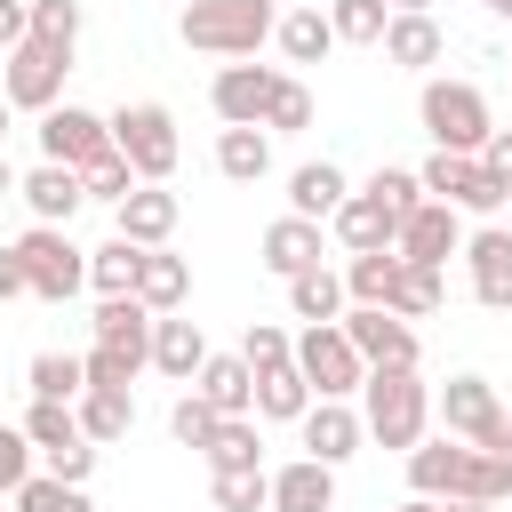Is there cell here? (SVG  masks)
I'll return each instance as SVG.
<instances>
[{"instance_id": "7c38bea8", "label": "cell", "mask_w": 512, "mask_h": 512, "mask_svg": "<svg viewBox=\"0 0 512 512\" xmlns=\"http://www.w3.org/2000/svg\"><path fill=\"white\" fill-rule=\"evenodd\" d=\"M400 264H448V256H464V208H448V200H416L408 216H400Z\"/></svg>"}, {"instance_id": "db71d44e", "label": "cell", "mask_w": 512, "mask_h": 512, "mask_svg": "<svg viewBox=\"0 0 512 512\" xmlns=\"http://www.w3.org/2000/svg\"><path fill=\"white\" fill-rule=\"evenodd\" d=\"M8 296H32V280H24V256L16 248H0V304Z\"/></svg>"}, {"instance_id": "d6986e66", "label": "cell", "mask_w": 512, "mask_h": 512, "mask_svg": "<svg viewBox=\"0 0 512 512\" xmlns=\"http://www.w3.org/2000/svg\"><path fill=\"white\" fill-rule=\"evenodd\" d=\"M360 440H368V424H360L344 400H312V408H304V456L344 464V456H360Z\"/></svg>"}, {"instance_id": "e575fe53", "label": "cell", "mask_w": 512, "mask_h": 512, "mask_svg": "<svg viewBox=\"0 0 512 512\" xmlns=\"http://www.w3.org/2000/svg\"><path fill=\"white\" fill-rule=\"evenodd\" d=\"M216 168H224L232 184H256V176L272 168V136H264V128H224V136H216Z\"/></svg>"}, {"instance_id": "f907efd6", "label": "cell", "mask_w": 512, "mask_h": 512, "mask_svg": "<svg viewBox=\"0 0 512 512\" xmlns=\"http://www.w3.org/2000/svg\"><path fill=\"white\" fill-rule=\"evenodd\" d=\"M40 464H48L56 480H80V488H88V472H96V440H72V448H48Z\"/></svg>"}, {"instance_id": "cb8c5ba5", "label": "cell", "mask_w": 512, "mask_h": 512, "mask_svg": "<svg viewBox=\"0 0 512 512\" xmlns=\"http://www.w3.org/2000/svg\"><path fill=\"white\" fill-rule=\"evenodd\" d=\"M312 264H320V224H312V216H280V224H264V272L296 280V272H312Z\"/></svg>"}, {"instance_id": "681fc988", "label": "cell", "mask_w": 512, "mask_h": 512, "mask_svg": "<svg viewBox=\"0 0 512 512\" xmlns=\"http://www.w3.org/2000/svg\"><path fill=\"white\" fill-rule=\"evenodd\" d=\"M360 192H376V200H384L392 216H408V208L424 200V184H416V168H376V176H368Z\"/></svg>"}, {"instance_id": "8d00e7d4", "label": "cell", "mask_w": 512, "mask_h": 512, "mask_svg": "<svg viewBox=\"0 0 512 512\" xmlns=\"http://www.w3.org/2000/svg\"><path fill=\"white\" fill-rule=\"evenodd\" d=\"M328 24H336V40H352V48H384L392 8H384V0H328Z\"/></svg>"}, {"instance_id": "9a60e30c", "label": "cell", "mask_w": 512, "mask_h": 512, "mask_svg": "<svg viewBox=\"0 0 512 512\" xmlns=\"http://www.w3.org/2000/svg\"><path fill=\"white\" fill-rule=\"evenodd\" d=\"M464 264H472V296L488 312H512V232L504 224H480L464 240Z\"/></svg>"}, {"instance_id": "4fadbf2b", "label": "cell", "mask_w": 512, "mask_h": 512, "mask_svg": "<svg viewBox=\"0 0 512 512\" xmlns=\"http://www.w3.org/2000/svg\"><path fill=\"white\" fill-rule=\"evenodd\" d=\"M344 336H352V352L368 360V368H416V328L392 312V304H352L344 312Z\"/></svg>"}, {"instance_id": "91938a15", "label": "cell", "mask_w": 512, "mask_h": 512, "mask_svg": "<svg viewBox=\"0 0 512 512\" xmlns=\"http://www.w3.org/2000/svg\"><path fill=\"white\" fill-rule=\"evenodd\" d=\"M480 8H488V16H512V0H480Z\"/></svg>"}, {"instance_id": "7bdbcfd3", "label": "cell", "mask_w": 512, "mask_h": 512, "mask_svg": "<svg viewBox=\"0 0 512 512\" xmlns=\"http://www.w3.org/2000/svg\"><path fill=\"white\" fill-rule=\"evenodd\" d=\"M24 40L72 48V40H80V0H32V32H24Z\"/></svg>"}, {"instance_id": "e0dca14e", "label": "cell", "mask_w": 512, "mask_h": 512, "mask_svg": "<svg viewBox=\"0 0 512 512\" xmlns=\"http://www.w3.org/2000/svg\"><path fill=\"white\" fill-rule=\"evenodd\" d=\"M152 304L144 296H104L96 304V344H112V352H128V360H144L152 368Z\"/></svg>"}, {"instance_id": "8992f818", "label": "cell", "mask_w": 512, "mask_h": 512, "mask_svg": "<svg viewBox=\"0 0 512 512\" xmlns=\"http://www.w3.org/2000/svg\"><path fill=\"white\" fill-rule=\"evenodd\" d=\"M112 144L128 152V168H136L144 184H168V176H176V152H184L168 104H120V112H112Z\"/></svg>"}, {"instance_id": "7dc6e473", "label": "cell", "mask_w": 512, "mask_h": 512, "mask_svg": "<svg viewBox=\"0 0 512 512\" xmlns=\"http://www.w3.org/2000/svg\"><path fill=\"white\" fill-rule=\"evenodd\" d=\"M32 456H40L32 432H24V424H0V488H8V496L32 480Z\"/></svg>"}, {"instance_id": "6f0895ef", "label": "cell", "mask_w": 512, "mask_h": 512, "mask_svg": "<svg viewBox=\"0 0 512 512\" xmlns=\"http://www.w3.org/2000/svg\"><path fill=\"white\" fill-rule=\"evenodd\" d=\"M392 512H440V496H408V504H392Z\"/></svg>"}, {"instance_id": "4316f807", "label": "cell", "mask_w": 512, "mask_h": 512, "mask_svg": "<svg viewBox=\"0 0 512 512\" xmlns=\"http://www.w3.org/2000/svg\"><path fill=\"white\" fill-rule=\"evenodd\" d=\"M344 272H328V264H312V272H296L288 280V312L304 320V328H320V320H344Z\"/></svg>"}, {"instance_id": "d6a6232c", "label": "cell", "mask_w": 512, "mask_h": 512, "mask_svg": "<svg viewBox=\"0 0 512 512\" xmlns=\"http://www.w3.org/2000/svg\"><path fill=\"white\" fill-rule=\"evenodd\" d=\"M400 248H368V256H352L344 264V296L352 304H392V288H400Z\"/></svg>"}, {"instance_id": "ee69618b", "label": "cell", "mask_w": 512, "mask_h": 512, "mask_svg": "<svg viewBox=\"0 0 512 512\" xmlns=\"http://www.w3.org/2000/svg\"><path fill=\"white\" fill-rule=\"evenodd\" d=\"M240 360H248V368H280V360H296V336H288V328H272V320H248Z\"/></svg>"}, {"instance_id": "6da1fadb", "label": "cell", "mask_w": 512, "mask_h": 512, "mask_svg": "<svg viewBox=\"0 0 512 512\" xmlns=\"http://www.w3.org/2000/svg\"><path fill=\"white\" fill-rule=\"evenodd\" d=\"M408 488H416V496H440V504H448V496L504 504V496H512V456L440 432V440H416V448H408Z\"/></svg>"}, {"instance_id": "836d02e7", "label": "cell", "mask_w": 512, "mask_h": 512, "mask_svg": "<svg viewBox=\"0 0 512 512\" xmlns=\"http://www.w3.org/2000/svg\"><path fill=\"white\" fill-rule=\"evenodd\" d=\"M208 472H248V464H264V432H256V416H224L216 432H208Z\"/></svg>"}, {"instance_id": "680465c9", "label": "cell", "mask_w": 512, "mask_h": 512, "mask_svg": "<svg viewBox=\"0 0 512 512\" xmlns=\"http://www.w3.org/2000/svg\"><path fill=\"white\" fill-rule=\"evenodd\" d=\"M0 192H16V168H8V152H0Z\"/></svg>"}, {"instance_id": "603a6c76", "label": "cell", "mask_w": 512, "mask_h": 512, "mask_svg": "<svg viewBox=\"0 0 512 512\" xmlns=\"http://www.w3.org/2000/svg\"><path fill=\"white\" fill-rule=\"evenodd\" d=\"M200 360H208V336H200V320H176V312H160V320H152V368H160V376H176V384H192V376H200Z\"/></svg>"}, {"instance_id": "1f68e13d", "label": "cell", "mask_w": 512, "mask_h": 512, "mask_svg": "<svg viewBox=\"0 0 512 512\" xmlns=\"http://www.w3.org/2000/svg\"><path fill=\"white\" fill-rule=\"evenodd\" d=\"M136 296H144L152 312H176V304L192 296V264H184V256H168V248H144V272H136Z\"/></svg>"}, {"instance_id": "30bf717a", "label": "cell", "mask_w": 512, "mask_h": 512, "mask_svg": "<svg viewBox=\"0 0 512 512\" xmlns=\"http://www.w3.org/2000/svg\"><path fill=\"white\" fill-rule=\"evenodd\" d=\"M16 256H24V280H32L40 304H64V296L88 280V248H72L64 224H32V232L16 240Z\"/></svg>"}, {"instance_id": "83f0119b", "label": "cell", "mask_w": 512, "mask_h": 512, "mask_svg": "<svg viewBox=\"0 0 512 512\" xmlns=\"http://www.w3.org/2000/svg\"><path fill=\"white\" fill-rule=\"evenodd\" d=\"M304 408H312V384H304L296 360L256 368V416H272V424H304Z\"/></svg>"}, {"instance_id": "9f6ffc18", "label": "cell", "mask_w": 512, "mask_h": 512, "mask_svg": "<svg viewBox=\"0 0 512 512\" xmlns=\"http://www.w3.org/2000/svg\"><path fill=\"white\" fill-rule=\"evenodd\" d=\"M392 16H432V0H384Z\"/></svg>"}, {"instance_id": "f5cc1de1", "label": "cell", "mask_w": 512, "mask_h": 512, "mask_svg": "<svg viewBox=\"0 0 512 512\" xmlns=\"http://www.w3.org/2000/svg\"><path fill=\"white\" fill-rule=\"evenodd\" d=\"M32 32V0H0V48H16Z\"/></svg>"}, {"instance_id": "ac0fdd59", "label": "cell", "mask_w": 512, "mask_h": 512, "mask_svg": "<svg viewBox=\"0 0 512 512\" xmlns=\"http://www.w3.org/2000/svg\"><path fill=\"white\" fill-rule=\"evenodd\" d=\"M192 392H200L216 416H248V408H256V368H248L240 352H208L200 376H192Z\"/></svg>"}, {"instance_id": "2e32d148", "label": "cell", "mask_w": 512, "mask_h": 512, "mask_svg": "<svg viewBox=\"0 0 512 512\" xmlns=\"http://www.w3.org/2000/svg\"><path fill=\"white\" fill-rule=\"evenodd\" d=\"M16 192H24L32 224H72V216H80V200H88V176H80V168H64V160H40Z\"/></svg>"}, {"instance_id": "d4e9b609", "label": "cell", "mask_w": 512, "mask_h": 512, "mask_svg": "<svg viewBox=\"0 0 512 512\" xmlns=\"http://www.w3.org/2000/svg\"><path fill=\"white\" fill-rule=\"evenodd\" d=\"M344 192H352V184H344L336 160H304V168L288 176V216H312V224H320V216L344 208Z\"/></svg>"}, {"instance_id": "bcb514c9", "label": "cell", "mask_w": 512, "mask_h": 512, "mask_svg": "<svg viewBox=\"0 0 512 512\" xmlns=\"http://www.w3.org/2000/svg\"><path fill=\"white\" fill-rule=\"evenodd\" d=\"M216 424H224V416H216V408H208L200 392H184V400L168 408V432H176L184 448H208V432H216Z\"/></svg>"}, {"instance_id": "52a82bcc", "label": "cell", "mask_w": 512, "mask_h": 512, "mask_svg": "<svg viewBox=\"0 0 512 512\" xmlns=\"http://www.w3.org/2000/svg\"><path fill=\"white\" fill-rule=\"evenodd\" d=\"M296 368H304L312 400H352V392L368 384V360L352 352L344 320H320V328H304V336H296Z\"/></svg>"}, {"instance_id": "d590c367", "label": "cell", "mask_w": 512, "mask_h": 512, "mask_svg": "<svg viewBox=\"0 0 512 512\" xmlns=\"http://www.w3.org/2000/svg\"><path fill=\"white\" fill-rule=\"evenodd\" d=\"M88 392V360L80 352H40L32 360V400H80Z\"/></svg>"}, {"instance_id": "f35d334b", "label": "cell", "mask_w": 512, "mask_h": 512, "mask_svg": "<svg viewBox=\"0 0 512 512\" xmlns=\"http://www.w3.org/2000/svg\"><path fill=\"white\" fill-rule=\"evenodd\" d=\"M208 496H216V512H264V504H272V472H264V464H248V472H216Z\"/></svg>"}, {"instance_id": "ba28073f", "label": "cell", "mask_w": 512, "mask_h": 512, "mask_svg": "<svg viewBox=\"0 0 512 512\" xmlns=\"http://www.w3.org/2000/svg\"><path fill=\"white\" fill-rule=\"evenodd\" d=\"M416 184H424L432 200H448V208H464V216H496V208L512 200V184H496L480 152H432V160L416 168Z\"/></svg>"}, {"instance_id": "9c48e42d", "label": "cell", "mask_w": 512, "mask_h": 512, "mask_svg": "<svg viewBox=\"0 0 512 512\" xmlns=\"http://www.w3.org/2000/svg\"><path fill=\"white\" fill-rule=\"evenodd\" d=\"M64 72H72V48L16 40L8 64H0V96H8L16 112H48V104H64Z\"/></svg>"}, {"instance_id": "7402d4cb", "label": "cell", "mask_w": 512, "mask_h": 512, "mask_svg": "<svg viewBox=\"0 0 512 512\" xmlns=\"http://www.w3.org/2000/svg\"><path fill=\"white\" fill-rule=\"evenodd\" d=\"M328 224H336V240H344L352 256H368V248H392V240H400V216H392L376 192H344V208H336Z\"/></svg>"}, {"instance_id": "f546056e", "label": "cell", "mask_w": 512, "mask_h": 512, "mask_svg": "<svg viewBox=\"0 0 512 512\" xmlns=\"http://www.w3.org/2000/svg\"><path fill=\"white\" fill-rule=\"evenodd\" d=\"M272 40H280V56H288V64H320V56L336 48V24H328V8H288Z\"/></svg>"}, {"instance_id": "7a4b0ae2", "label": "cell", "mask_w": 512, "mask_h": 512, "mask_svg": "<svg viewBox=\"0 0 512 512\" xmlns=\"http://www.w3.org/2000/svg\"><path fill=\"white\" fill-rule=\"evenodd\" d=\"M360 424H368V440L376 448H416L424 440V424H432V384L416 376V368H368V384H360Z\"/></svg>"}, {"instance_id": "44dd1931", "label": "cell", "mask_w": 512, "mask_h": 512, "mask_svg": "<svg viewBox=\"0 0 512 512\" xmlns=\"http://www.w3.org/2000/svg\"><path fill=\"white\" fill-rule=\"evenodd\" d=\"M112 216H120V240H136V248H168V232H176V192H168V184H136Z\"/></svg>"}, {"instance_id": "94428289", "label": "cell", "mask_w": 512, "mask_h": 512, "mask_svg": "<svg viewBox=\"0 0 512 512\" xmlns=\"http://www.w3.org/2000/svg\"><path fill=\"white\" fill-rule=\"evenodd\" d=\"M8 112H16V104H8V96H0V136H8Z\"/></svg>"}, {"instance_id": "11a10c76", "label": "cell", "mask_w": 512, "mask_h": 512, "mask_svg": "<svg viewBox=\"0 0 512 512\" xmlns=\"http://www.w3.org/2000/svg\"><path fill=\"white\" fill-rule=\"evenodd\" d=\"M440 512H496V504H480V496H448Z\"/></svg>"}, {"instance_id": "ab89813d", "label": "cell", "mask_w": 512, "mask_h": 512, "mask_svg": "<svg viewBox=\"0 0 512 512\" xmlns=\"http://www.w3.org/2000/svg\"><path fill=\"white\" fill-rule=\"evenodd\" d=\"M16 512H96V504H88V488H80V480H56V472H32V480L16 488Z\"/></svg>"}, {"instance_id": "ffe728a7", "label": "cell", "mask_w": 512, "mask_h": 512, "mask_svg": "<svg viewBox=\"0 0 512 512\" xmlns=\"http://www.w3.org/2000/svg\"><path fill=\"white\" fill-rule=\"evenodd\" d=\"M272 512H336V464L296 456L272 472Z\"/></svg>"}, {"instance_id": "c3c4849f", "label": "cell", "mask_w": 512, "mask_h": 512, "mask_svg": "<svg viewBox=\"0 0 512 512\" xmlns=\"http://www.w3.org/2000/svg\"><path fill=\"white\" fill-rule=\"evenodd\" d=\"M264 128H312V88L280 72V88H272V112H264Z\"/></svg>"}, {"instance_id": "816d5d0a", "label": "cell", "mask_w": 512, "mask_h": 512, "mask_svg": "<svg viewBox=\"0 0 512 512\" xmlns=\"http://www.w3.org/2000/svg\"><path fill=\"white\" fill-rule=\"evenodd\" d=\"M480 160H488V176H496V184H512V128H488Z\"/></svg>"}, {"instance_id": "484cf974", "label": "cell", "mask_w": 512, "mask_h": 512, "mask_svg": "<svg viewBox=\"0 0 512 512\" xmlns=\"http://www.w3.org/2000/svg\"><path fill=\"white\" fill-rule=\"evenodd\" d=\"M440 56H448V40H440L432 16H392V24H384V64L424 72V64H440Z\"/></svg>"}, {"instance_id": "60d3db41", "label": "cell", "mask_w": 512, "mask_h": 512, "mask_svg": "<svg viewBox=\"0 0 512 512\" xmlns=\"http://www.w3.org/2000/svg\"><path fill=\"white\" fill-rule=\"evenodd\" d=\"M392 312L400 320H432L440 312V264H408L400 288H392Z\"/></svg>"}, {"instance_id": "5b68a950", "label": "cell", "mask_w": 512, "mask_h": 512, "mask_svg": "<svg viewBox=\"0 0 512 512\" xmlns=\"http://www.w3.org/2000/svg\"><path fill=\"white\" fill-rule=\"evenodd\" d=\"M432 416H440V432H456V440H472V448L512 456V416H504V400H496V384H488V376H448V384L432 392Z\"/></svg>"}, {"instance_id": "4dcf8cb0", "label": "cell", "mask_w": 512, "mask_h": 512, "mask_svg": "<svg viewBox=\"0 0 512 512\" xmlns=\"http://www.w3.org/2000/svg\"><path fill=\"white\" fill-rule=\"evenodd\" d=\"M136 272H144V248L136 240H104V248H88V288L96 296H136Z\"/></svg>"}, {"instance_id": "8fae6325", "label": "cell", "mask_w": 512, "mask_h": 512, "mask_svg": "<svg viewBox=\"0 0 512 512\" xmlns=\"http://www.w3.org/2000/svg\"><path fill=\"white\" fill-rule=\"evenodd\" d=\"M40 152L88 176V168L112 152V120H96L88 104H48V112H40Z\"/></svg>"}, {"instance_id": "277c9868", "label": "cell", "mask_w": 512, "mask_h": 512, "mask_svg": "<svg viewBox=\"0 0 512 512\" xmlns=\"http://www.w3.org/2000/svg\"><path fill=\"white\" fill-rule=\"evenodd\" d=\"M416 120H424V136H432V152H480L488 144V96L472 88V80H424V96H416Z\"/></svg>"}, {"instance_id": "b9f144b4", "label": "cell", "mask_w": 512, "mask_h": 512, "mask_svg": "<svg viewBox=\"0 0 512 512\" xmlns=\"http://www.w3.org/2000/svg\"><path fill=\"white\" fill-rule=\"evenodd\" d=\"M136 184H144V176L128 168V152H120V144H112V152H104V160L88 168V200H104V208H120V200H128Z\"/></svg>"}, {"instance_id": "f1b7e54d", "label": "cell", "mask_w": 512, "mask_h": 512, "mask_svg": "<svg viewBox=\"0 0 512 512\" xmlns=\"http://www.w3.org/2000/svg\"><path fill=\"white\" fill-rule=\"evenodd\" d=\"M72 416H80V432L96 440V448H112V440H128V424H136V392H80L72 400Z\"/></svg>"}, {"instance_id": "3957f363", "label": "cell", "mask_w": 512, "mask_h": 512, "mask_svg": "<svg viewBox=\"0 0 512 512\" xmlns=\"http://www.w3.org/2000/svg\"><path fill=\"white\" fill-rule=\"evenodd\" d=\"M176 32H184V48H200V56H256V48L280 32V8H272V0H184Z\"/></svg>"}, {"instance_id": "74e56055", "label": "cell", "mask_w": 512, "mask_h": 512, "mask_svg": "<svg viewBox=\"0 0 512 512\" xmlns=\"http://www.w3.org/2000/svg\"><path fill=\"white\" fill-rule=\"evenodd\" d=\"M24 432H32V448H40V456H48V448L88 440V432H80V416H72V400H32V408H24Z\"/></svg>"}, {"instance_id": "5bb4252c", "label": "cell", "mask_w": 512, "mask_h": 512, "mask_svg": "<svg viewBox=\"0 0 512 512\" xmlns=\"http://www.w3.org/2000/svg\"><path fill=\"white\" fill-rule=\"evenodd\" d=\"M272 88H280V72H272V64H240V56H232V64L216 72L208 104H216V120H224V128H264Z\"/></svg>"}, {"instance_id": "f6af8a7d", "label": "cell", "mask_w": 512, "mask_h": 512, "mask_svg": "<svg viewBox=\"0 0 512 512\" xmlns=\"http://www.w3.org/2000/svg\"><path fill=\"white\" fill-rule=\"evenodd\" d=\"M136 368H144V360L112 352V344H88V384H96V392H136Z\"/></svg>"}]
</instances>
